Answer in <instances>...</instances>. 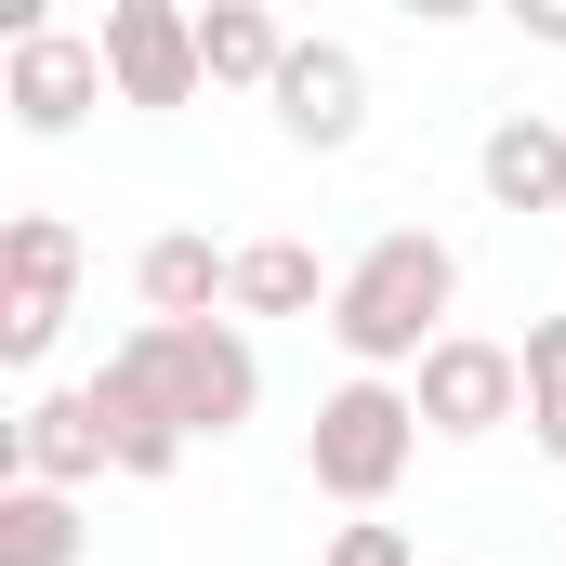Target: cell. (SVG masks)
Returning <instances> with one entry per match:
<instances>
[{
  "label": "cell",
  "mask_w": 566,
  "mask_h": 566,
  "mask_svg": "<svg viewBox=\"0 0 566 566\" xmlns=\"http://www.w3.org/2000/svg\"><path fill=\"white\" fill-rule=\"evenodd\" d=\"M448 290H461V264H448V238H422V224H396V238H369V251L343 264L329 343L356 356V382H382V369H422L434 343H448Z\"/></svg>",
  "instance_id": "cell-1"
},
{
  "label": "cell",
  "mask_w": 566,
  "mask_h": 566,
  "mask_svg": "<svg viewBox=\"0 0 566 566\" xmlns=\"http://www.w3.org/2000/svg\"><path fill=\"white\" fill-rule=\"evenodd\" d=\"M106 369H119V382H145L171 422H185V434H211V448H224V434L264 409V356H251L224 316H185V329H158V316H145V329L106 356Z\"/></svg>",
  "instance_id": "cell-2"
},
{
  "label": "cell",
  "mask_w": 566,
  "mask_h": 566,
  "mask_svg": "<svg viewBox=\"0 0 566 566\" xmlns=\"http://www.w3.org/2000/svg\"><path fill=\"white\" fill-rule=\"evenodd\" d=\"M409 448H422V409L396 396V382H343V396H316V434H303V474L329 488V501H396V474H409Z\"/></svg>",
  "instance_id": "cell-3"
},
{
  "label": "cell",
  "mask_w": 566,
  "mask_h": 566,
  "mask_svg": "<svg viewBox=\"0 0 566 566\" xmlns=\"http://www.w3.org/2000/svg\"><path fill=\"white\" fill-rule=\"evenodd\" d=\"M66 290H80V224H66V211H13V224H0V356H13V369L53 356Z\"/></svg>",
  "instance_id": "cell-4"
},
{
  "label": "cell",
  "mask_w": 566,
  "mask_h": 566,
  "mask_svg": "<svg viewBox=\"0 0 566 566\" xmlns=\"http://www.w3.org/2000/svg\"><path fill=\"white\" fill-rule=\"evenodd\" d=\"M106 93H119V80H106V40H80V27H53V13H40V27H13V66H0L13 133L53 145V133H80Z\"/></svg>",
  "instance_id": "cell-5"
},
{
  "label": "cell",
  "mask_w": 566,
  "mask_h": 566,
  "mask_svg": "<svg viewBox=\"0 0 566 566\" xmlns=\"http://www.w3.org/2000/svg\"><path fill=\"white\" fill-rule=\"evenodd\" d=\"M106 80H119V106H198V13L185 0H106Z\"/></svg>",
  "instance_id": "cell-6"
},
{
  "label": "cell",
  "mask_w": 566,
  "mask_h": 566,
  "mask_svg": "<svg viewBox=\"0 0 566 566\" xmlns=\"http://www.w3.org/2000/svg\"><path fill=\"white\" fill-rule=\"evenodd\" d=\"M409 409H422V434H501L514 409H527V356L448 329V343L422 356V382H409Z\"/></svg>",
  "instance_id": "cell-7"
},
{
  "label": "cell",
  "mask_w": 566,
  "mask_h": 566,
  "mask_svg": "<svg viewBox=\"0 0 566 566\" xmlns=\"http://www.w3.org/2000/svg\"><path fill=\"white\" fill-rule=\"evenodd\" d=\"M277 133L316 145V158L369 133V66H356L343 40H290V66H277Z\"/></svg>",
  "instance_id": "cell-8"
},
{
  "label": "cell",
  "mask_w": 566,
  "mask_h": 566,
  "mask_svg": "<svg viewBox=\"0 0 566 566\" xmlns=\"http://www.w3.org/2000/svg\"><path fill=\"white\" fill-rule=\"evenodd\" d=\"M93 474H119L93 382H80V396H40V409L13 422V488H93Z\"/></svg>",
  "instance_id": "cell-9"
},
{
  "label": "cell",
  "mask_w": 566,
  "mask_h": 566,
  "mask_svg": "<svg viewBox=\"0 0 566 566\" xmlns=\"http://www.w3.org/2000/svg\"><path fill=\"white\" fill-rule=\"evenodd\" d=\"M133 290H145V316H158V329H185V316H211V303H238V251H211L198 224H171V238H145Z\"/></svg>",
  "instance_id": "cell-10"
},
{
  "label": "cell",
  "mask_w": 566,
  "mask_h": 566,
  "mask_svg": "<svg viewBox=\"0 0 566 566\" xmlns=\"http://www.w3.org/2000/svg\"><path fill=\"white\" fill-rule=\"evenodd\" d=\"M474 171H488V198H501V211H566V133L541 119V106H514V119L488 133Z\"/></svg>",
  "instance_id": "cell-11"
},
{
  "label": "cell",
  "mask_w": 566,
  "mask_h": 566,
  "mask_svg": "<svg viewBox=\"0 0 566 566\" xmlns=\"http://www.w3.org/2000/svg\"><path fill=\"white\" fill-rule=\"evenodd\" d=\"M198 66H211V80H238V93H277L290 27L264 13V0H211V13H198Z\"/></svg>",
  "instance_id": "cell-12"
},
{
  "label": "cell",
  "mask_w": 566,
  "mask_h": 566,
  "mask_svg": "<svg viewBox=\"0 0 566 566\" xmlns=\"http://www.w3.org/2000/svg\"><path fill=\"white\" fill-rule=\"evenodd\" d=\"M93 409H106V448H119V474H145V488H158V474H185V448H198V434L171 422L145 382H119V369H106V382H93Z\"/></svg>",
  "instance_id": "cell-13"
},
{
  "label": "cell",
  "mask_w": 566,
  "mask_h": 566,
  "mask_svg": "<svg viewBox=\"0 0 566 566\" xmlns=\"http://www.w3.org/2000/svg\"><path fill=\"white\" fill-rule=\"evenodd\" d=\"M238 303H251V316H316V303H343V277H316L303 238H251V251H238Z\"/></svg>",
  "instance_id": "cell-14"
},
{
  "label": "cell",
  "mask_w": 566,
  "mask_h": 566,
  "mask_svg": "<svg viewBox=\"0 0 566 566\" xmlns=\"http://www.w3.org/2000/svg\"><path fill=\"white\" fill-rule=\"evenodd\" d=\"M0 566H80V501L66 488H0Z\"/></svg>",
  "instance_id": "cell-15"
},
{
  "label": "cell",
  "mask_w": 566,
  "mask_h": 566,
  "mask_svg": "<svg viewBox=\"0 0 566 566\" xmlns=\"http://www.w3.org/2000/svg\"><path fill=\"white\" fill-rule=\"evenodd\" d=\"M527 434L566 461V316H541V329H527Z\"/></svg>",
  "instance_id": "cell-16"
},
{
  "label": "cell",
  "mask_w": 566,
  "mask_h": 566,
  "mask_svg": "<svg viewBox=\"0 0 566 566\" xmlns=\"http://www.w3.org/2000/svg\"><path fill=\"white\" fill-rule=\"evenodd\" d=\"M316 566H422V554H409L396 527H343V541H329V554H316Z\"/></svg>",
  "instance_id": "cell-17"
},
{
  "label": "cell",
  "mask_w": 566,
  "mask_h": 566,
  "mask_svg": "<svg viewBox=\"0 0 566 566\" xmlns=\"http://www.w3.org/2000/svg\"><path fill=\"white\" fill-rule=\"evenodd\" d=\"M514 13H527V40H554V53H566V0H514Z\"/></svg>",
  "instance_id": "cell-18"
}]
</instances>
